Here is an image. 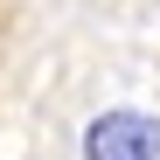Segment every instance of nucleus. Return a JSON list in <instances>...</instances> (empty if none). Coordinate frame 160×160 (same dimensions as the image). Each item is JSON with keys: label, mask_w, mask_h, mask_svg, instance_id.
<instances>
[{"label": "nucleus", "mask_w": 160, "mask_h": 160, "mask_svg": "<svg viewBox=\"0 0 160 160\" xmlns=\"http://www.w3.org/2000/svg\"><path fill=\"white\" fill-rule=\"evenodd\" d=\"M0 21H7V14H0Z\"/></svg>", "instance_id": "f03ea898"}, {"label": "nucleus", "mask_w": 160, "mask_h": 160, "mask_svg": "<svg viewBox=\"0 0 160 160\" xmlns=\"http://www.w3.org/2000/svg\"><path fill=\"white\" fill-rule=\"evenodd\" d=\"M84 160H160V118H146V112H98L84 125Z\"/></svg>", "instance_id": "f257e3e1"}]
</instances>
